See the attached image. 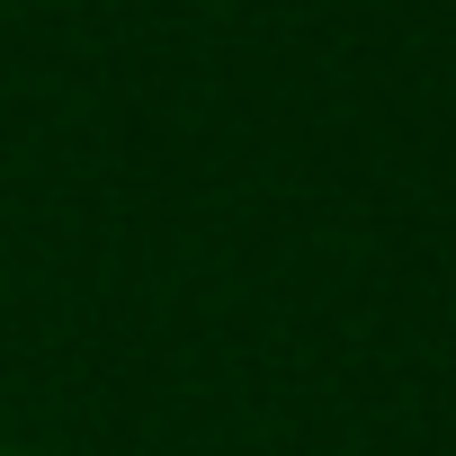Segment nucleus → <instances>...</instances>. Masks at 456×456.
I'll return each mask as SVG.
<instances>
[{
    "label": "nucleus",
    "instance_id": "1",
    "mask_svg": "<svg viewBox=\"0 0 456 456\" xmlns=\"http://www.w3.org/2000/svg\"><path fill=\"white\" fill-rule=\"evenodd\" d=\"M0 456H28V447H0Z\"/></svg>",
    "mask_w": 456,
    "mask_h": 456
}]
</instances>
